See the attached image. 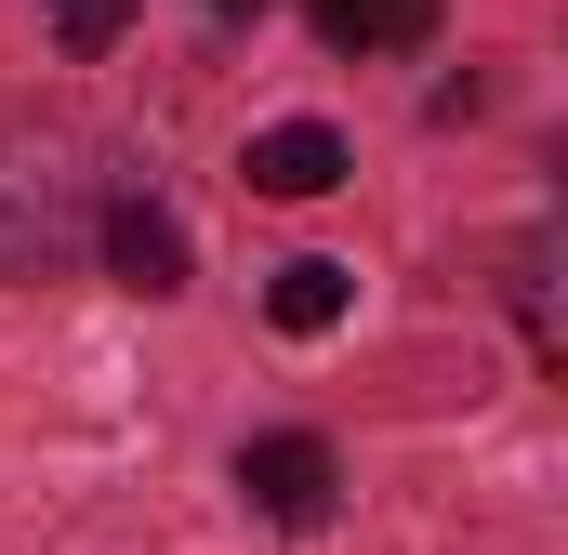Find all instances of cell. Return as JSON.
<instances>
[{"mask_svg": "<svg viewBox=\"0 0 568 555\" xmlns=\"http://www.w3.org/2000/svg\"><path fill=\"white\" fill-rule=\"evenodd\" d=\"M239 503L265 516V529H331V503H344V463H331V436H252L239 450Z\"/></svg>", "mask_w": 568, "mask_h": 555, "instance_id": "3", "label": "cell"}, {"mask_svg": "<svg viewBox=\"0 0 568 555\" xmlns=\"http://www.w3.org/2000/svg\"><path fill=\"white\" fill-rule=\"evenodd\" d=\"M199 13H212V27H252V13H265V0H199Z\"/></svg>", "mask_w": 568, "mask_h": 555, "instance_id": "9", "label": "cell"}, {"mask_svg": "<svg viewBox=\"0 0 568 555\" xmlns=\"http://www.w3.org/2000/svg\"><path fill=\"white\" fill-rule=\"evenodd\" d=\"M106 172L67 120H13L0 133V278H40L53 252H93Z\"/></svg>", "mask_w": 568, "mask_h": 555, "instance_id": "1", "label": "cell"}, {"mask_svg": "<svg viewBox=\"0 0 568 555\" xmlns=\"http://www.w3.org/2000/svg\"><path fill=\"white\" fill-rule=\"evenodd\" d=\"M40 27L93 67V53H120V27H133V0H40Z\"/></svg>", "mask_w": 568, "mask_h": 555, "instance_id": "8", "label": "cell"}, {"mask_svg": "<svg viewBox=\"0 0 568 555\" xmlns=\"http://www.w3.org/2000/svg\"><path fill=\"white\" fill-rule=\"evenodd\" d=\"M503 291H516V331H529V357H542V371H568V317H556V225H529V239H516Z\"/></svg>", "mask_w": 568, "mask_h": 555, "instance_id": "7", "label": "cell"}, {"mask_svg": "<svg viewBox=\"0 0 568 555\" xmlns=\"http://www.w3.org/2000/svg\"><path fill=\"white\" fill-rule=\"evenodd\" d=\"M344 304H357V265H331V252H291L265 278V317H278L291 344H317V331H344Z\"/></svg>", "mask_w": 568, "mask_h": 555, "instance_id": "5", "label": "cell"}, {"mask_svg": "<svg viewBox=\"0 0 568 555\" xmlns=\"http://www.w3.org/2000/svg\"><path fill=\"white\" fill-rule=\"evenodd\" d=\"M93 265L145 291V304H172L185 291V212L159 199V185H106V212H93Z\"/></svg>", "mask_w": 568, "mask_h": 555, "instance_id": "2", "label": "cell"}, {"mask_svg": "<svg viewBox=\"0 0 568 555\" xmlns=\"http://www.w3.org/2000/svg\"><path fill=\"white\" fill-rule=\"evenodd\" d=\"M344 172H357V145L331 133V120H278V133H252V159H239L252 199H331Z\"/></svg>", "mask_w": 568, "mask_h": 555, "instance_id": "4", "label": "cell"}, {"mask_svg": "<svg viewBox=\"0 0 568 555\" xmlns=\"http://www.w3.org/2000/svg\"><path fill=\"white\" fill-rule=\"evenodd\" d=\"M331 53H424L436 40V0H304Z\"/></svg>", "mask_w": 568, "mask_h": 555, "instance_id": "6", "label": "cell"}]
</instances>
